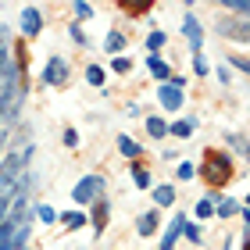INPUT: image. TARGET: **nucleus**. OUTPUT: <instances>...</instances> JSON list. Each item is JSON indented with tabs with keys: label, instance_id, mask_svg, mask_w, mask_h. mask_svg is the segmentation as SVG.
Wrapping results in <instances>:
<instances>
[{
	"label": "nucleus",
	"instance_id": "4be33fe9",
	"mask_svg": "<svg viewBox=\"0 0 250 250\" xmlns=\"http://www.w3.org/2000/svg\"><path fill=\"white\" fill-rule=\"evenodd\" d=\"M211 214H214V204L211 200H200L197 204V218H211Z\"/></svg>",
	"mask_w": 250,
	"mask_h": 250
},
{
	"label": "nucleus",
	"instance_id": "4468645a",
	"mask_svg": "<svg viewBox=\"0 0 250 250\" xmlns=\"http://www.w3.org/2000/svg\"><path fill=\"white\" fill-rule=\"evenodd\" d=\"M125 47V36H122V32H107V40H104V50L107 54H118Z\"/></svg>",
	"mask_w": 250,
	"mask_h": 250
},
{
	"label": "nucleus",
	"instance_id": "2eb2a0df",
	"mask_svg": "<svg viewBox=\"0 0 250 250\" xmlns=\"http://www.w3.org/2000/svg\"><path fill=\"white\" fill-rule=\"evenodd\" d=\"M150 72H154V79H161V83H168V64L157 58V54H150Z\"/></svg>",
	"mask_w": 250,
	"mask_h": 250
},
{
	"label": "nucleus",
	"instance_id": "f03ea898",
	"mask_svg": "<svg viewBox=\"0 0 250 250\" xmlns=\"http://www.w3.org/2000/svg\"><path fill=\"white\" fill-rule=\"evenodd\" d=\"M29 161V150H11L4 161H0V193L11 189L18 183V175H21V165Z\"/></svg>",
	"mask_w": 250,
	"mask_h": 250
},
{
	"label": "nucleus",
	"instance_id": "dca6fc26",
	"mask_svg": "<svg viewBox=\"0 0 250 250\" xmlns=\"http://www.w3.org/2000/svg\"><path fill=\"white\" fill-rule=\"evenodd\" d=\"M154 200L161 204V208H168V204L175 200V189H172V186H157V189H154Z\"/></svg>",
	"mask_w": 250,
	"mask_h": 250
},
{
	"label": "nucleus",
	"instance_id": "c756f323",
	"mask_svg": "<svg viewBox=\"0 0 250 250\" xmlns=\"http://www.w3.org/2000/svg\"><path fill=\"white\" fill-rule=\"evenodd\" d=\"M64 143L75 146V143H79V132H75V129H64Z\"/></svg>",
	"mask_w": 250,
	"mask_h": 250
},
{
	"label": "nucleus",
	"instance_id": "f3484780",
	"mask_svg": "<svg viewBox=\"0 0 250 250\" xmlns=\"http://www.w3.org/2000/svg\"><path fill=\"white\" fill-rule=\"evenodd\" d=\"M118 146H122V154H125V157H140V143H136V140H129V136H122V140H118Z\"/></svg>",
	"mask_w": 250,
	"mask_h": 250
},
{
	"label": "nucleus",
	"instance_id": "a878e982",
	"mask_svg": "<svg viewBox=\"0 0 250 250\" xmlns=\"http://www.w3.org/2000/svg\"><path fill=\"white\" fill-rule=\"evenodd\" d=\"M232 211H236V200H222V204H218V214H222V218H229Z\"/></svg>",
	"mask_w": 250,
	"mask_h": 250
},
{
	"label": "nucleus",
	"instance_id": "f257e3e1",
	"mask_svg": "<svg viewBox=\"0 0 250 250\" xmlns=\"http://www.w3.org/2000/svg\"><path fill=\"white\" fill-rule=\"evenodd\" d=\"M200 175H204V183H208L211 189H222L236 175V168H232V161H229V154H225V150H204Z\"/></svg>",
	"mask_w": 250,
	"mask_h": 250
},
{
	"label": "nucleus",
	"instance_id": "a211bd4d",
	"mask_svg": "<svg viewBox=\"0 0 250 250\" xmlns=\"http://www.w3.org/2000/svg\"><path fill=\"white\" fill-rule=\"evenodd\" d=\"M125 15H146L150 11V0H140V4H118Z\"/></svg>",
	"mask_w": 250,
	"mask_h": 250
},
{
	"label": "nucleus",
	"instance_id": "aec40b11",
	"mask_svg": "<svg viewBox=\"0 0 250 250\" xmlns=\"http://www.w3.org/2000/svg\"><path fill=\"white\" fill-rule=\"evenodd\" d=\"M86 79H89V83H93V86H100V83H104V68L89 64V68H86Z\"/></svg>",
	"mask_w": 250,
	"mask_h": 250
},
{
	"label": "nucleus",
	"instance_id": "6ab92c4d",
	"mask_svg": "<svg viewBox=\"0 0 250 250\" xmlns=\"http://www.w3.org/2000/svg\"><path fill=\"white\" fill-rule=\"evenodd\" d=\"M189 132H193V118H183L172 125V136H189Z\"/></svg>",
	"mask_w": 250,
	"mask_h": 250
},
{
	"label": "nucleus",
	"instance_id": "5701e85b",
	"mask_svg": "<svg viewBox=\"0 0 250 250\" xmlns=\"http://www.w3.org/2000/svg\"><path fill=\"white\" fill-rule=\"evenodd\" d=\"M232 11V15H240V18H247V11H250V4H243V0H232V4H225Z\"/></svg>",
	"mask_w": 250,
	"mask_h": 250
},
{
	"label": "nucleus",
	"instance_id": "6e6552de",
	"mask_svg": "<svg viewBox=\"0 0 250 250\" xmlns=\"http://www.w3.org/2000/svg\"><path fill=\"white\" fill-rule=\"evenodd\" d=\"M183 29H186V40H189V47H193V50L200 54V43H204V29H200V21L193 18V15H186Z\"/></svg>",
	"mask_w": 250,
	"mask_h": 250
},
{
	"label": "nucleus",
	"instance_id": "0eeeda50",
	"mask_svg": "<svg viewBox=\"0 0 250 250\" xmlns=\"http://www.w3.org/2000/svg\"><path fill=\"white\" fill-rule=\"evenodd\" d=\"M43 29V18L36 7H25L21 11V36H36V32Z\"/></svg>",
	"mask_w": 250,
	"mask_h": 250
},
{
	"label": "nucleus",
	"instance_id": "9d476101",
	"mask_svg": "<svg viewBox=\"0 0 250 250\" xmlns=\"http://www.w3.org/2000/svg\"><path fill=\"white\" fill-rule=\"evenodd\" d=\"M146 132H150L154 140H161V136H168V122L165 118H146Z\"/></svg>",
	"mask_w": 250,
	"mask_h": 250
},
{
	"label": "nucleus",
	"instance_id": "bb28decb",
	"mask_svg": "<svg viewBox=\"0 0 250 250\" xmlns=\"http://www.w3.org/2000/svg\"><path fill=\"white\" fill-rule=\"evenodd\" d=\"M183 236H189V240L197 243L200 240V229H197V225H189V222H183Z\"/></svg>",
	"mask_w": 250,
	"mask_h": 250
},
{
	"label": "nucleus",
	"instance_id": "cd10ccee",
	"mask_svg": "<svg viewBox=\"0 0 250 250\" xmlns=\"http://www.w3.org/2000/svg\"><path fill=\"white\" fill-rule=\"evenodd\" d=\"M193 68H197V75H208V61H204L200 54H193Z\"/></svg>",
	"mask_w": 250,
	"mask_h": 250
},
{
	"label": "nucleus",
	"instance_id": "c85d7f7f",
	"mask_svg": "<svg viewBox=\"0 0 250 250\" xmlns=\"http://www.w3.org/2000/svg\"><path fill=\"white\" fill-rule=\"evenodd\" d=\"M75 15H79V18H89V15H93V7H89V4H83V0H79V4H75Z\"/></svg>",
	"mask_w": 250,
	"mask_h": 250
},
{
	"label": "nucleus",
	"instance_id": "393cba45",
	"mask_svg": "<svg viewBox=\"0 0 250 250\" xmlns=\"http://www.w3.org/2000/svg\"><path fill=\"white\" fill-rule=\"evenodd\" d=\"M115 72H118V75L132 72V61H129V58H115Z\"/></svg>",
	"mask_w": 250,
	"mask_h": 250
},
{
	"label": "nucleus",
	"instance_id": "423d86ee",
	"mask_svg": "<svg viewBox=\"0 0 250 250\" xmlns=\"http://www.w3.org/2000/svg\"><path fill=\"white\" fill-rule=\"evenodd\" d=\"M157 97H161V107H165V111H179V107H183V89L172 86V83H165Z\"/></svg>",
	"mask_w": 250,
	"mask_h": 250
},
{
	"label": "nucleus",
	"instance_id": "412c9836",
	"mask_svg": "<svg viewBox=\"0 0 250 250\" xmlns=\"http://www.w3.org/2000/svg\"><path fill=\"white\" fill-rule=\"evenodd\" d=\"M165 47V32H150L146 36V50H161Z\"/></svg>",
	"mask_w": 250,
	"mask_h": 250
},
{
	"label": "nucleus",
	"instance_id": "7ed1b4c3",
	"mask_svg": "<svg viewBox=\"0 0 250 250\" xmlns=\"http://www.w3.org/2000/svg\"><path fill=\"white\" fill-rule=\"evenodd\" d=\"M100 197H104V179H100V175H86L83 183L72 189V200L75 204H93Z\"/></svg>",
	"mask_w": 250,
	"mask_h": 250
},
{
	"label": "nucleus",
	"instance_id": "b1692460",
	"mask_svg": "<svg viewBox=\"0 0 250 250\" xmlns=\"http://www.w3.org/2000/svg\"><path fill=\"white\" fill-rule=\"evenodd\" d=\"M40 218L47 222V225H54V222H58V211H54V208H47V204H43V208H40Z\"/></svg>",
	"mask_w": 250,
	"mask_h": 250
},
{
	"label": "nucleus",
	"instance_id": "2f4dec72",
	"mask_svg": "<svg viewBox=\"0 0 250 250\" xmlns=\"http://www.w3.org/2000/svg\"><path fill=\"white\" fill-rule=\"evenodd\" d=\"M72 40H75V43H83V47H86V36H83V29H79V25H72Z\"/></svg>",
	"mask_w": 250,
	"mask_h": 250
},
{
	"label": "nucleus",
	"instance_id": "473e14b6",
	"mask_svg": "<svg viewBox=\"0 0 250 250\" xmlns=\"http://www.w3.org/2000/svg\"><path fill=\"white\" fill-rule=\"evenodd\" d=\"M179 179H193V165H179Z\"/></svg>",
	"mask_w": 250,
	"mask_h": 250
},
{
	"label": "nucleus",
	"instance_id": "7c9ffc66",
	"mask_svg": "<svg viewBox=\"0 0 250 250\" xmlns=\"http://www.w3.org/2000/svg\"><path fill=\"white\" fill-rule=\"evenodd\" d=\"M232 146L243 154V150H247V136H232Z\"/></svg>",
	"mask_w": 250,
	"mask_h": 250
},
{
	"label": "nucleus",
	"instance_id": "39448f33",
	"mask_svg": "<svg viewBox=\"0 0 250 250\" xmlns=\"http://www.w3.org/2000/svg\"><path fill=\"white\" fill-rule=\"evenodd\" d=\"M247 25H250L247 18H236V21H225V18H222V21H218V32H222V36H232V40L247 43V40H250V29H247Z\"/></svg>",
	"mask_w": 250,
	"mask_h": 250
},
{
	"label": "nucleus",
	"instance_id": "f8f14e48",
	"mask_svg": "<svg viewBox=\"0 0 250 250\" xmlns=\"http://www.w3.org/2000/svg\"><path fill=\"white\" fill-rule=\"evenodd\" d=\"M58 218L68 225V229H83V225H89L86 222V214H79V211H68V214H58Z\"/></svg>",
	"mask_w": 250,
	"mask_h": 250
},
{
	"label": "nucleus",
	"instance_id": "9b49d317",
	"mask_svg": "<svg viewBox=\"0 0 250 250\" xmlns=\"http://www.w3.org/2000/svg\"><path fill=\"white\" fill-rule=\"evenodd\" d=\"M154 232H157V214L146 211L143 218H140V236H154Z\"/></svg>",
	"mask_w": 250,
	"mask_h": 250
},
{
	"label": "nucleus",
	"instance_id": "ddd939ff",
	"mask_svg": "<svg viewBox=\"0 0 250 250\" xmlns=\"http://www.w3.org/2000/svg\"><path fill=\"white\" fill-rule=\"evenodd\" d=\"M132 183L140 186V189H146V186H150V172H146V168H143L140 161L132 165Z\"/></svg>",
	"mask_w": 250,
	"mask_h": 250
},
{
	"label": "nucleus",
	"instance_id": "72a5a7b5",
	"mask_svg": "<svg viewBox=\"0 0 250 250\" xmlns=\"http://www.w3.org/2000/svg\"><path fill=\"white\" fill-rule=\"evenodd\" d=\"M4 140H7V132H4V129H0V150H4Z\"/></svg>",
	"mask_w": 250,
	"mask_h": 250
},
{
	"label": "nucleus",
	"instance_id": "1a4fd4ad",
	"mask_svg": "<svg viewBox=\"0 0 250 250\" xmlns=\"http://www.w3.org/2000/svg\"><path fill=\"white\" fill-rule=\"evenodd\" d=\"M93 204H97V208H93V229L100 232V229H104V222H107V200L100 197V200H93Z\"/></svg>",
	"mask_w": 250,
	"mask_h": 250
},
{
	"label": "nucleus",
	"instance_id": "20e7f679",
	"mask_svg": "<svg viewBox=\"0 0 250 250\" xmlns=\"http://www.w3.org/2000/svg\"><path fill=\"white\" fill-rule=\"evenodd\" d=\"M64 79H68L64 58H50L47 68H43V83H47V86H64Z\"/></svg>",
	"mask_w": 250,
	"mask_h": 250
}]
</instances>
